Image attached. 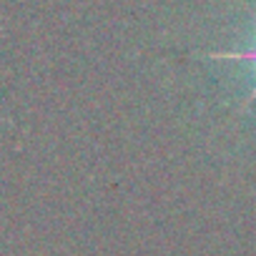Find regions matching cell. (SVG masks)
<instances>
[{
  "label": "cell",
  "mask_w": 256,
  "mask_h": 256,
  "mask_svg": "<svg viewBox=\"0 0 256 256\" xmlns=\"http://www.w3.org/2000/svg\"><path fill=\"white\" fill-rule=\"evenodd\" d=\"M254 23H256V16H254ZM204 58H208V60H236V63H248V66H254L256 68V43L251 46V48H244V50H216V53H204ZM256 100V86L251 88V93L246 96V100H244V110L251 106Z\"/></svg>",
  "instance_id": "6da1fadb"
}]
</instances>
